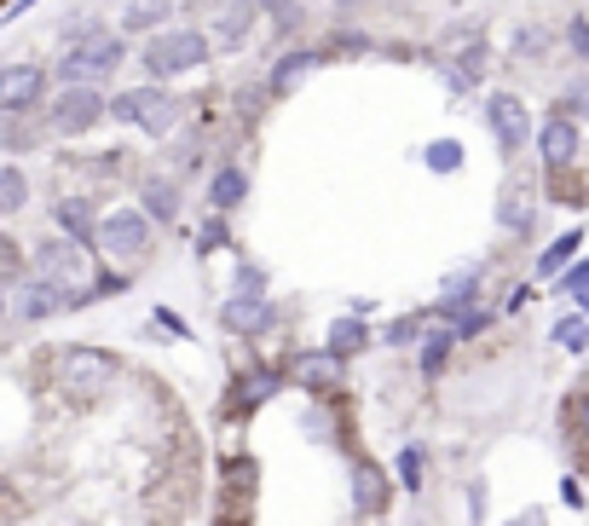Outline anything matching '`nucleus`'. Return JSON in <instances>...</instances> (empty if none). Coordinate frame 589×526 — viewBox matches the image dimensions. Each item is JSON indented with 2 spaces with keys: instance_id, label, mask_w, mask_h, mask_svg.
I'll list each match as a JSON object with an SVG mask.
<instances>
[{
  "instance_id": "1",
  "label": "nucleus",
  "mask_w": 589,
  "mask_h": 526,
  "mask_svg": "<svg viewBox=\"0 0 589 526\" xmlns=\"http://www.w3.org/2000/svg\"><path fill=\"white\" fill-rule=\"evenodd\" d=\"M121 35H110V30H75L70 40H64V52H58V65H52V75L64 81V87H93V81H105V75H116L121 70Z\"/></svg>"
},
{
  "instance_id": "2",
  "label": "nucleus",
  "mask_w": 589,
  "mask_h": 526,
  "mask_svg": "<svg viewBox=\"0 0 589 526\" xmlns=\"http://www.w3.org/2000/svg\"><path fill=\"white\" fill-rule=\"evenodd\" d=\"M52 382L70 405H98L116 388V359L105 348H58L52 359Z\"/></svg>"
},
{
  "instance_id": "3",
  "label": "nucleus",
  "mask_w": 589,
  "mask_h": 526,
  "mask_svg": "<svg viewBox=\"0 0 589 526\" xmlns=\"http://www.w3.org/2000/svg\"><path fill=\"white\" fill-rule=\"evenodd\" d=\"M30 260H35V278H47V283H58V290L70 295V313L87 307V301L98 295L93 260H87V249H81V243H70V237H47Z\"/></svg>"
},
{
  "instance_id": "4",
  "label": "nucleus",
  "mask_w": 589,
  "mask_h": 526,
  "mask_svg": "<svg viewBox=\"0 0 589 526\" xmlns=\"http://www.w3.org/2000/svg\"><path fill=\"white\" fill-rule=\"evenodd\" d=\"M209 52H214V40L202 35V30H162V35H151L145 40V70L156 75V81H168V75H191V70H202L209 65Z\"/></svg>"
},
{
  "instance_id": "5",
  "label": "nucleus",
  "mask_w": 589,
  "mask_h": 526,
  "mask_svg": "<svg viewBox=\"0 0 589 526\" xmlns=\"http://www.w3.org/2000/svg\"><path fill=\"white\" fill-rule=\"evenodd\" d=\"M110 121H128V128H145L151 139H162V133H174L179 105H174V93H162V87H128V93L110 98Z\"/></svg>"
},
{
  "instance_id": "6",
  "label": "nucleus",
  "mask_w": 589,
  "mask_h": 526,
  "mask_svg": "<svg viewBox=\"0 0 589 526\" xmlns=\"http://www.w3.org/2000/svg\"><path fill=\"white\" fill-rule=\"evenodd\" d=\"M105 116H110V98L98 87H58V98L47 105L52 133H93Z\"/></svg>"
},
{
  "instance_id": "7",
  "label": "nucleus",
  "mask_w": 589,
  "mask_h": 526,
  "mask_svg": "<svg viewBox=\"0 0 589 526\" xmlns=\"http://www.w3.org/2000/svg\"><path fill=\"white\" fill-rule=\"evenodd\" d=\"M98 243L110 249V260H139L151 249V214L145 209H110L98 220Z\"/></svg>"
},
{
  "instance_id": "8",
  "label": "nucleus",
  "mask_w": 589,
  "mask_h": 526,
  "mask_svg": "<svg viewBox=\"0 0 589 526\" xmlns=\"http://www.w3.org/2000/svg\"><path fill=\"white\" fill-rule=\"evenodd\" d=\"M47 98V70L40 65H7L0 70V116H24Z\"/></svg>"
},
{
  "instance_id": "9",
  "label": "nucleus",
  "mask_w": 589,
  "mask_h": 526,
  "mask_svg": "<svg viewBox=\"0 0 589 526\" xmlns=\"http://www.w3.org/2000/svg\"><path fill=\"white\" fill-rule=\"evenodd\" d=\"M220 324H226V330H237V336L272 330V301H267V290H232L226 307H220Z\"/></svg>"
},
{
  "instance_id": "10",
  "label": "nucleus",
  "mask_w": 589,
  "mask_h": 526,
  "mask_svg": "<svg viewBox=\"0 0 589 526\" xmlns=\"http://www.w3.org/2000/svg\"><path fill=\"white\" fill-rule=\"evenodd\" d=\"M52 313H70V295L58 290V283H47V278H24V283H17V295H12V318L40 324V318H52Z\"/></svg>"
},
{
  "instance_id": "11",
  "label": "nucleus",
  "mask_w": 589,
  "mask_h": 526,
  "mask_svg": "<svg viewBox=\"0 0 589 526\" xmlns=\"http://www.w3.org/2000/svg\"><path fill=\"white\" fill-rule=\"evenodd\" d=\"M578 145H584V139H578V121H573V116H550V121L538 128V156H543V168H573V162H578Z\"/></svg>"
},
{
  "instance_id": "12",
  "label": "nucleus",
  "mask_w": 589,
  "mask_h": 526,
  "mask_svg": "<svg viewBox=\"0 0 589 526\" xmlns=\"http://www.w3.org/2000/svg\"><path fill=\"white\" fill-rule=\"evenodd\" d=\"M485 116H492V133L503 151H520L526 139H532V121H526V105L515 93H492V105H485Z\"/></svg>"
},
{
  "instance_id": "13",
  "label": "nucleus",
  "mask_w": 589,
  "mask_h": 526,
  "mask_svg": "<svg viewBox=\"0 0 589 526\" xmlns=\"http://www.w3.org/2000/svg\"><path fill=\"white\" fill-rule=\"evenodd\" d=\"M52 220H58V232H64L70 243H98V220L105 214H93V202L87 197H58V209H52Z\"/></svg>"
},
{
  "instance_id": "14",
  "label": "nucleus",
  "mask_w": 589,
  "mask_h": 526,
  "mask_svg": "<svg viewBox=\"0 0 589 526\" xmlns=\"http://www.w3.org/2000/svg\"><path fill=\"white\" fill-rule=\"evenodd\" d=\"M209 30H214V47L220 52H237L243 40H249V30H255V7H249V0H232V7L214 12Z\"/></svg>"
},
{
  "instance_id": "15",
  "label": "nucleus",
  "mask_w": 589,
  "mask_h": 526,
  "mask_svg": "<svg viewBox=\"0 0 589 526\" xmlns=\"http://www.w3.org/2000/svg\"><path fill=\"white\" fill-rule=\"evenodd\" d=\"M353 503L364 515H381L388 510V480H381L376 463H353Z\"/></svg>"
},
{
  "instance_id": "16",
  "label": "nucleus",
  "mask_w": 589,
  "mask_h": 526,
  "mask_svg": "<svg viewBox=\"0 0 589 526\" xmlns=\"http://www.w3.org/2000/svg\"><path fill=\"white\" fill-rule=\"evenodd\" d=\"M364 348H370V324H364L358 313L330 324V353H335V359H353V353H364Z\"/></svg>"
},
{
  "instance_id": "17",
  "label": "nucleus",
  "mask_w": 589,
  "mask_h": 526,
  "mask_svg": "<svg viewBox=\"0 0 589 526\" xmlns=\"http://www.w3.org/2000/svg\"><path fill=\"white\" fill-rule=\"evenodd\" d=\"M139 209L151 220H174L179 214V186L174 179H145V186H139Z\"/></svg>"
},
{
  "instance_id": "18",
  "label": "nucleus",
  "mask_w": 589,
  "mask_h": 526,
  "mask_svg": "<svg viewBox=\"0 0 589 526\" xmlns=\"http://www.w3.org/2000/svg\"><path fill=\"white\" fill-rule=\"evenodd\" d=\"M24 202H30V174L17 168V162H7V168H0V220L24 214Z\"/></svg>"
},
{
  "instance_id": "19",
  "label": "nucleus",
  "mask_w": 589,
  "mask_h": 526,
  "mask_svg": "<svg viewBox=\"0 0 589 526\" xmlns=\"http://www.w3.org/2000/svg\"><path fill=\"white\" fill-rule=\"evenodd\" d=\"M168 0H128V12H121V30H168Z\"/></svg>"
},
{
  "instance_id": "20",
  "label": "nucleus",
  "mask_w": 589,
  "mask_h": 526,
  "mask_svg": "<svg viewBox=\"0 0 589 526\" xmlns=\"http://www.w3.org/2000/svg\"><path fill=\"white\" fill-rule=\"evenodd\" d=\"M243 191H249V179H243V168H232V162L209 179V202H214V209H237Z\"/></svg>"
},
{
  "instance_id": "21",
  "label": "nucleus",
  "mask_w": 589,
  "mask_h": 526,
  "mask_svg": "<svg viewBox=\"0 0 589 526\" xmlns=\"http://www.w3.org/2000/svg\"><path fill=\"white\" fill-rule=\"evenodd\" d=\"M278 394V371H255V376H243L237 382V394H232V405L237 411H255L260 399H272Z\"/></svg>"
},
{
  "instance_id": "22",
  "label": "nucleus",
  "mask_w": 589,
  "mask_h": 526,
  "mask_svg": "<svg viewBox=\"0 0 589 526\" xmlns=\"http://www.w3.org/2000/svg\"><path fill=\"white\" fill-rule=\"evenodd\" d=\"M497 220H503L509 232H526V226H532V197H526V186H509V197H503Z\"/></svg>"
},
{
  "instance_id": "23",
  "label": "nucleus",
  "mask_w": 589,
  "mask_h": 526,
  "mask_svg": "<svg viewBox=\"0 0 589 526\" xmlns=\"http://www.w3.org/2000/svg\"><path fill=\"white\" fill-rule=\"evenodd\" d=\"M451 348H457V330H434L428 341H422V371L439 376V371H445V359H451Z\"/></svg>"
},
{
  "instance_id": "24",
  "label": "nucleus",
  "mask_w": 589,
  "mask_h": 526,
  "mask_svg": "<svg viewBox=\"0 0 589 526\" xmlns=\"http://www.w3.org/2000/svg\"><path fill=\"white\" fill-rule=\"evenodd\" d=\"M578 243H584V232H561L550 249H543V260H538V272L543 278H555L561 267H566V255H578Z\"/></svg>"
},
{
  "instance_id": "25",
  "label": "nucleus",
  "mask_w": 589,
  "mask_h": 526,
  "mask_svg": "<svg viewBox=\"0 0 589 526\" xmlns=\"http://www.w3.org/2000/svg\"><path fill=\"white\" fill-rule=\"evenodd\" d=\"M422 475H428V452H422V445H404L399 452V486L404 492H422Z\"/></svg>"
},
{
  "instance_id": "26",
  "label": "nucleus",
  "mask_w": 589,
  "mask_h": 526,
  "mask_svg": "<svg viewBox=\"0 0 589 526\" xmlns=\"http://www.w3.org/2000/svg\"><path fill=\"white\" fill-rule=\"evenodd\" d=\"M318 65V52H290V58H278L272 65V87H295L301 75H307Z\"/></svg>"
},
{
  "instance_id": "27",
  "label": "nucleus",
  "mask_w": 589,
  "mask_h": 526,
  "mask_svg": "<svg viewBox=\"0 0 589 526\" xmlns=\"http://www.w3.org/2000/svg\"><path fill=\"white\" fill-rule=\"evenodd\" d=\"M445 81H451V87H457V93H469V87H474V81H480V47H469V52H462V58H457V65H451V70H445Z\"/></svg>"
},
{
  "instance_id": "28",
  "label": "nucleus",
  "mask_w": 589,
  "mask_h": 526,
  "mask_svg": "<svg viewBox=\"0 0 589 526\" xmlns=\"http://www.w3.org/2000/svg\"><path fill=\"white\" fill-rule=\"evenodd\" d=\"M24 267H30V260H24V249H17V243H12L7 232H0V283H7V278H17V283H24Z\"/></svg>"
},
{
  "instance_id": "29",
  "label": "nucleus",
  "mask_w": 589,
  "mask_h": 526,
  "mask_svg": "<svg viewBox=\"0 0 589 526\" xmlns=\"http://www.w3.org/2000/svg\"><path fill=\"white\" fill-rule=\"evenodd\" d=\"M555 341H561L566 353H584V348H589V324H584V318H561V324H555Z\"/></svg>"
},
{
  "instance_id": "30",
  "label": "nucleus",
  "mask_w": 589,
  "mask_h": 526,
  "mask_svg": "<svg viewBox=\"0 0 589 526\" xmlns=\"http://www.w3.org/2000/svg\"><path fill=\"white\" fill-rule=\"evenodd\" d=\"M428 168H434V174L462 168V145H451V139H434V145H428Z\"/></svg>"
},
{
  "instance_id": "31",
  "label": "nucleus",
  "mask_w": 589,
  "mask_h": 526,
  "mask_svg": "<svg viewBox=\"0 0 589 526\" xmlns=\"http://www.w3.org/2000/svg\"><path fill=\"white\" fill-rule=\"evenodd\" d=\"M335 353L330 359H307V364H301V382H313V388H318V382H335Z\"/></svg>"
},
{
  "instance_id": "32",
  "label": "nucleus",
  "mask_w": 589,
  "mask_h": 526,
  "mask_svg": "<svg viewBox=\"0 0 589 526\" xmlns=\"http://www.w3.org/2000/svg\"><path fill=\"white\" fill-rule=\"evenodd\" d=\"M35 128H12V121H0V145H7V151H30L35 145Z\"/></svg>"
},
{
  "instance_id": "33",
  "label": "nucleus",
  "mask_w": 589,
  "mask_h": 526,
  "mask_svg": "<svg viewBox=\"0 0 589 526\" xmlns=\"http://www.w3.org/2000/svg\"><path fill=\"white\" fill-rule=\"evenodd\" d=\"M411 336H416V324H411V318H399L393 330H388V341H393V348H404V341H411Z\"/></svg>"
},
{
  "instance_id": "34",
  "label": "nucleus",
  "mask_w": 589,
  "mask_h": 526,
  "mask_svg": "<svg viewBox=\"0 0 589 526\" xmlns=\"http://www.w3.org/2000/svg\"><path fill=\"white\" fill-rule=\"evenodd\" d=\"M561 283H566V290H589V260H584V267H573Z\"/></svg>"
},
{
  "instance_id": "35",
  "label": "nucleus",
  "mask_w": 589,
  "mask_h": 526,
  "mask_svg": "<svg viewBox=\"0 0 589 526\" xmlns=\"http://www.w3.org/2000/svg\"><path fill=\"white\" fill-rule=\"evenodd\" d=\"M573 47H578V58H589V24H584V17L573 24Z\"/></svg>"
},
{
  "instance_id": "36",
  "label": "nucleus",
  "mask_w": 589,
  "mask_h": 526,
  "mask_svg": "<svg viewBox=\"0 0 589 526\" xmlns=\"http://www.w3.org/2000/svg\"><path fill=\"white\" fill-rule=\"evenodd\" d=\"M578 422H584V434H589V394L578 399Z\"/></svg>"
},
{
  "instance_id": "37",
  "label": "nucleus",
  "mask_w": 589,
  "mask_h": 526,
  "mask_svg": "<svg viewBox=\"0 0 589 526\" xmlns=\"http://www.w3.org/2000/svg\"><path fill=\"white\" fill-rule=\"evenodd\" d=\"M12 313V301H7V283H0V318H7Z\"/></svg>"
}]
</instances>
